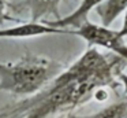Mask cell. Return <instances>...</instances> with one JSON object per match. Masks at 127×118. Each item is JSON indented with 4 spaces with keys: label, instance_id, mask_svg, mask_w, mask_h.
Instances as JSON below:
<instances>
[{
    "label": "cell",
    "instance_id": "7c38bea8",
    "mask_svg": "<svg viewBox=\"0 0 127 118\" xmlns=\"http://www.w3.org/2000/svg\"><path fill=\"white\" fill-rule=\"evenodd\" d=\"M66 118H72V117H66Z\"/></svg>",
    "mask_w": 127,
    "mask_h": 118
},
{
    "label": "cell",
    "instance_id": "ba28073f",
    "mask_svg": "<svg viewBox=\"0 0 127 118\" xmlns=\"http://www.w3.org/2000/svg\"><path fill=\"white\" fill-rule=\"evenodd\" d=\"M85 118H127V99L112 103L108 107Z\"/></svg>",
    "mask_w": 127,
    "mask_h": 118
},
{
    "label": "cell",
    "instance_id": "30bf717a",
    "mask_svg": "<svg viewBox=\"0 0 127 118\" xmlns=\"http://www.w3.org/2000/svg\"><path fill=\"white\" fill-rule=\"evenodd\" d=\"M116 78H118L119 82H122V85H123V88H124V92L127 93V73L119 71V73L116 74Z\"/></svg>",
    "mask_w": 127,
    "mask_h": 118
},
{
    "label": "cell",
    "instance_id": "3957f363",
    "mask_svg": "<svg viewBox=\"0 0 127 118\" xmlns=\"http://www.w3.org/2000/svg\"><path fill=\"white\" fill-rule=\"evenodd\" d=\"M72 33L83 38L88 44H90V47H102L127 62V44L116 30L86 21L79 27L72 30Z\"/></svg>",
    "mask_w": 127,
    "mask_h": 118
},
{
    "label": "cell",
    "instance_id": "8fae6325",
    "mask_svg": "<svg viewBox=\"0 0 127 118\" xmlns=\"http://www.w3.org/2000/svg\"><path fill=\"white\" fill-rule=\"evenodd\" d=\"M119 34L122 36V37H127V10L124 11V16H123V23H122V27L120 30H118Z\"/></svg>",
    "mask_w": 127,
    "mask_h": 118
},
{
    "label": "cell",
    "instance_id": "52a82bcc",
    "mask_svg": "<svg viewBox=\"0 0 127 118\" xmlns=\"http://www.w3.org/2000/svg\"><path fill=\"white\" fill-rule=\"evenodd\" d=\"M94 10L101 21L100 25L109 27V25L127 10V0H105L102 4H100Z\"/></svg>",
    "mask_w": 127,
    "mask_h": 118
},
{
    "label": "cell",
    "instance_id": "6da1fadb",
    "mask_svg": "<svg viewBox=\"0 0 127 118\" xmlns=\"http://www.w3.org/2000/svg\"><path fill=\"white\" fill-rule=\"evenodd\" d=\"M124 60L90 47L38 93L0 113V118H49L89 102L98 89L116 88Z\"/></svg>",
    "mask_w": 127,
    "mask_h": 118
},
{
    "label": "cell",
    "instance_id": "5b68a950",
    "mask_svg": "<svg viewBox=\"0 0 127 118\" xmlns=\"http://www.w3.org/2000/svg\"><path fill=\"white\" fill-rule=\"evenodd\" d=\"M62 33H72L71 30H62L48 26L42 22H25L12 27L0 29V38H29L37 36L47 34H62Z\"/></svg>",
    "mask_w": 127,
    "mask_h": 118
},
{
    "label": "cell",
    "instance_id": "277c9868",
    "mask_svg": "<svg viewBox=\"0 0 127 118\" xmlns=\"http://www.w3.org/2000/svg\"><path fill=\"white\" fill-rule=\"evenodd\" d=\"M105 0H82L81 4L72 11L71 14L62 18H56V19H48L44 21L42 23L48 25V26L56 27V29H62V30H74L77 27H79L82 23H85L88 21V15L92 10H94L96 7H98L100 4H102Z\"/></svg>",
    "mask_w": 127,
    "mask_h": 118
},
{
    "label": "cell",
    "instance_id": "9c48e42d",
    "mask_svg": "<svg viewBox=\"0 0 127 118\" xmlns=\"http://www.w3.org/2000/svg\"><path fill=\"white\" fill-rule=\"evenodd\" d=\"M7 21H15L8 14V3L7 0H0V25Z\"/></svg>",
    "mask_w": 127,
    "mask_h": 118
},
{
    "label": "cell",
    "instance_id": "8992f818",
    "mask_svg": "<svg viewBox=\"0 0 127 118\" xmlns=\"http://www.w3.org/2000/svg\"><path fill=\"white\" fill-rule=\"evenodd\" d=\"M62 0H25V7L29 10L32 22H44L48 16L59 14Z\"/></svg>",
    "mask_w": 127,
    "mask_h": 118
},
{
    "label": "cell",
    "instance_id": "7a4b0ae2",
    "mask_svg": "<svg viewBox=\"0 0 127 118\" xmlns=\"http://www.w3.org/2000/svg\"><path fill=\"white\" fill-rule=\"evenodd\" d=\"M63 65L48 58L23 56L0 63V89L18 96H33L63 71Z\"/></svg>",
    "mask_w": 127,
    "mask_h": 118
}]
</instances>
